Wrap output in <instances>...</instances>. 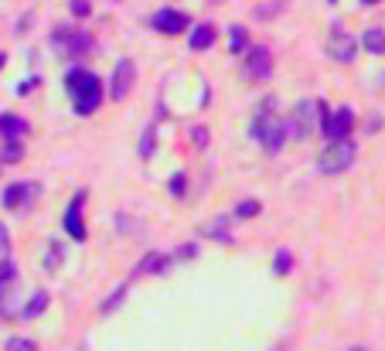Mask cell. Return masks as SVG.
I'll return each instance as SVG.
<instances>
[{
  "mask_svg": "<svg viewBox=\"0 0 385 351\" xmlns=\"http://www.w3.org/2000/svg\"><path fill=\"white\" fill-rule=\"evenodd\" d=\"M65 89L72 96V110H76L78 117L96 113L99 103H103V82H99V76H92L85 69H72L69 78H65Z\"/></svg>",
  "mask_w": 385,
  "mask_h": 351,
  "instance_id": "6da1fadb",
  "label": "cell"
},
{
  "mask_svg": "<svg viewBox=\"0 0 385 351\" xmlns=\"http://www.w3.org/2000/svg\"><path fill=\"white\" fill-rule=\"evenodd\" d=\"M354 157H358V147L351 144V140H327V147L317 154V171L320 174H327V178H334V174H345L348 167L354 164Z\"/></svg>",
  "mask_w": 385,
  "mask_h": 351,
  "instance_id": "7a4b0ae2",
  "label": "cell"
},
{
  "mask_svg": "<svg viewBox=\"0 0 385 351\" xmlns=\"http://www.w3.org/2000/svg\"><path fill=\"white\" fill-rule=\"evenodd\" d=\"M314 113H317V103H314V99H300V103L293 106L290 119H286V133L297 137V140H307L310 133L320 126V123L314 119Z\"/></svg>",
  "mask_w": 385,
  "mask_h": 351,
  "instance_id": "3957f363",
  "label": "cell"
},
{
  "mask_svg": "<svg viewBox=\"0 0 385 351\" xmlns=\"http://www.w3.org/2000/svg\"><path fill=\"white\" fill-rule=\"evenodd\" d=\"M51 41H55V51H62L69 58H78V55H85L92 48V38L85 31H76V28H55Z\"/></svg>",
  "mask_w": 385,
  "mask_h": 351,
  "instance_id": "277c9868",
  "label": "cell"
},
{
  "mask_svg": "<svg viewBox=\"0 0 385 351\" xmlns=\"http://www.w3.org/2000/svg\"><path fill=\"white\" fill-rule=\"evenodd\" d=\"M133 82H137V69H133V62H130V58H119V62H116V69H113V78H110V99H113V103H123V99L130 96Z\"/></svg>",
  "mask_w": 385,
  "mask_h": 351,
  "instance_id": "5b68a950",
  "label": "cell"
},
{
  "mask_svg": "<svg viewBox=\"0 0 385 351\" xmlns=\"http://www.w3.org/2000/svg\"><path fill=\"white\" fill-rule=\"evenodd\" d=\"M273 72V55L270 48H249V55H246V69H242V78L246 82H263V78H270Z\"/></svg>",
  "mask_w": 385,
  "mask_h": 351,
  "instance_id": "8992f818",
  "label": "cell"
},
{
  "mask_svg": "<svg viewBox=\"0 0 385 351\" xmlns=\"http://www.w3.org/2000/svg\"><path fill=\"white\" fill-rule=\"evenodd\" d=\"M351 126H354V113H351L348 106H341L338 113H327L324 123H320V130H324L327 140H345V137H351Z\"/></svg>",
  "mask_w": 385,
  "mask_h": 351,
  "instance_id": "52a82bcc",
  "label": "cell"
},
{
  "mask_svg": "<svg viewBox=\"0 0 385 351\" xmlns=\"http://www.w3.org/2000/svg\"><path fill=\"white\" fill-rule=\"evenodd\" d=\"M14 290H17V266L3 259L0 263V317H14V307H10Z\"/></svg>",
  "mask_w": 385,
  "mask_h": 351,
  "instance_id": "ba28073f",
  "label": "cell"
},
{
  "mask_svg": "<svg viewBox=\"0 0 385 351\" xmlns=\"http://www.w3.org/2000/svg\"><path fill=\"white\" fill-rule=\"evenodd\" d=\"M354 51H358V41L351 38V35H345L341 28H334V31H331V41H327V55H331L334 62H351Z\"/></svg>",
  "mask_w": 385,
  "mask_h": 351,
  "instance_id": "9c48e42d",
  "label": "cell"
},
{
  "mask_svg": "<svg viewBox=\"0 0 385 351\" xmlns=\"http://www.w3.org/2000/svg\"><path fill=\"white\" fill-rule=\"evenodd\" d=\"M154 28L160 31V35H181V31L188 28V14L164 7V10H157L154 14Z\"/></svg>",
  "mask_w": 385,
  "mask_h": 351,
  "instance_id": "30bf717a",
  "label": "cell"
},
{
  "mask_svg": "<svg viewBox=\"0 0 385 351\" xmlns=\"http://www.w3.org/2000/svg\"><path fill=\"white\" fill-rule=\"evenodd\" d=\"M28 198H31V185H28V181H17V185H7V188H3L0 205L14 212V208H24V201H28Z\"/></svg>",
  "mask_w": 385,
  "mask_h": 351,
  "instance_id": "8fae6325",
  "label": "cell"
},
{
  "mask_svg": "<svg viewBox=\"0 0 385 351\" xmlns=\"http://www.w3.org/2000/svg\"><path fill=\"white\" fill-rule=\"evenodd\" d=\"M82 191L72 198V205H69V212H65V232L72 235V239H85V225H82Z\"/></svg>",
  "mask_w": 385,
  "mask_h": 351,
  "instance_id": "7c38bea8",
  "label": "cell"
},
{
  "mask_svg": "<svg viewBox=\"0 0 385 351\" xmlns=\"http://www.w3.org/2000/svg\"><path fill=\"white\" fill-rule=\"evenodd\" d=\"M171 259H174V256H167V252H147V256H144V263L137 266V276L164 273V270L171 266Z\"/></svg>",
  "mask_w": 385,
  "mask_h": 351,
  "instance_id": "4fadbf2b",
  "label": "cell"
},
{
  "mask_svg": "<svg viewBox=\"0 0 385 351\" xmlns=\"http://www.w3.org/2000/svg\"><path fill=\"white\" fill-rule=\"evenodd\" d=\"M0 133H3L7 140H21V137L28 133V123L21 117H14V113H3V117H0Z\"/></svg>",
  "mask_w": 385,
  "mask_h": 351,
  "instance_id": "5bb4252c",
  "label": "cell"
},
{
  "mask_svg": "<svg viewBox=\"0 0 385 351\" xmlns=\"http://www.w3.org/2000/svg\"><path fill=\"white\" fill-rule=\"evenodd\" d=\"M201 232L208 235V239H219V242H232V232H229V219L225 215H219V219H212Z\"/></svg>",
  "mask_w": 385,
  "mask_h": 351,
  "instance_id": "9a60e30c",
  "label": "cell"
},
{
  "mask_svg": "<svg viewBox=\"0 0 385 351\" xmlns=\"http://www.w3.org/2000/svg\"><path fill=\"white\" fill-rule=\"evenodd\" d=\"M212 41H215V28H212V24H198L191 31V41H188V44H191L194 51H205V48H212Z\"/></svg>",
  "mask_w": 385,
  "mask_h": 351,
  "instance_id": "2e32d148",
  "label": "cell"
},
{
  "mask_svg": "<svg viewBox=\"0 0 385 351\" xmlns=\"http://www.w3.org/2000/svg\"><path fill=\"white\" fill-rule=\"evenodd\" d=\"M361 44H365V51H372V55H385V31L382 28H368V31L361 35Z\"/></svg>",
  "mask_w": 385,
  "mask_h": 351,
  "instance_id": "e0dca14e",
  "label": "cell"
},
{
  "mask_svg": "<svg viewBox=\"0 0 385 351\" xmlns=\"http://www.w3.org/2000/svg\"><path fill=\"white\" fill-rule=\"evenodd\" d=\"M44 311H48V293H44V290H38V293H35V297L24 304L21 317H28V320H31V317H41Z\"/></svg>",
  "mask_w": 385,
  "mask_h": 351,
  "instance_id": "ac0fdd59",
  "label": "cell"
},
{
  "mask_svg": "<svg viewBox=\"0 0 385 351\" xmlns=\"http://www.w3.org/2000/svg\"><path fill=\"white\" fill-rule=\"evenodd\" d=\"M229 38H232V41H229L232 51H246V48H249V41H246L249 35H246V28H242V24H235V28H232Z\"/></svg>",
  "mask_w": 385,
  "mask_h": 351,
  "instance_id": "d6986e66",
  "label": "cell"
},
{
  "mask_svg": "<svg viewBox=\"0 0 385 351\" xmlns=\"http://www.w3.org/2000/svg\"><path fill=\"white\" fill-rule=\"evenodd\" d=\"M0 157H3L7 164H17V160L24 157V151H21V140H7V147L0 151Z\"/></svg>",
  "mask_w": 385,
  "mask_h": 351,
  "instance_id": "ffe728a7",
  "label": "cell"
},
{
  "mask_svg": "<svg viewBox=\"0 0 385 351\" xmlns=\"http://www.w3.org/2000/svg\"><path fill=\"white\" fill-rule=\"evenodd\" d=\"M273 270H276V273H290V270H293V256H290L286 249H280V252H276V263H273Z\"/></svg>",
  "mask_w": 385,
  "mask_h": 351,
  "instance_id": "44dd1931",
  "label": "cell"
},
{
  "mask_svg": "<svg viewBox=\"0 0 385 351\" xmlns=\"http://www.w3.org/2000/svg\"><path fill=\"white\" fill-rule=\"evenodd\" d=\"M235 215H239V219H256V215H259V201H239Z\"/></svg>",
  "mask_w": 385,
  "mask_h": 351,
  "instance_id": "7402d4cb",
  "label": "cell"
},
{
  "mask_svg": "<svg viewBox=\"0 0 385 351\" xmlns=\"http://www.w3.org/2000/svg\"><path fill=\"white\" fill-rule=\"evenodd\" d=\"M3 351H38V345H35L31 338H10Z\"/></svg>",
  "mask_w": 385,
  "mask_h": 351,
  "instance_id": "603a6c76",
  "label": "cell"
},
{
  "mask_svg": "<svg viewBox=\"0 0 385 351\" xmlns=\"http://www.w3.org/2000/svg\"><path fill=\"white\" fill-rule=\"evenodd\" d=\"M140 154H144V157L154 154V123L147 126V133H144V140H140Z\"/></svg>",
  "mask_w": 385,
  "mask_h": 351,
  "instance_id": "cb8c5ba5",
  "label": "cell"
},
{
  "mask_svg": "<svg viewBox=\"0 0 385 351\" xmlns=\"http://www.w3.org/2000/svg\"><path fill=\"white\" fill-rule=\"evenodd\" d=\"M69 7H72L76 17H89V14H92V3H89V0H72Z\"/></svg>",
  "mask_w": 385,
  "mask_h": 351,
  "instance_id": "d4e9b609",
  "label": "cell"
},
{
  "mask_svg": "<svg viewBox=\"0 0 385 351\" xmlns=\"http://www.w3.org/2000/svg\"><path fill=\"white\" fill-rule=\"evenodd\" d=\"M3 259H10V235L0 225V263H3Z\"/></svg>",
  "mask_w": 385,
  "mask_h": 351,
  "instance_id": "484cf974",
  "label": "cell"
},
{
  "mask_svg": "<svg viewBox=\"0 0 385 351\" xmlns=\"http://www.w3.org/2000/svg\"><path fill=\"white\" fill-rule=\"evenodd\" d=\"M58 263H62V246H51V249H48V259H44V266H48V270H55Z\"/></svg>",
  "mask_w": 385,
  "mask_h": 351,
  "instance_id": "4316f807",
  "label": "cell"
},
{
  "mask_svg": "<svg viewBox=\"0 0 385 351\" xmlns=\"http://www.w3.org/2000/svg\"><path fill=\"white\" fill-rule=\"evenodd\" d=\"M188 256H198V246H194V242H188V246L178 249V259H188Z\"/></svg>",
  "mask_w": 385,
  "mask_h": 351,
  "instance_id": "83f0119b",
  "label": "cell"
},
{
  "mask_svg": "<svg viewBox=\"0 0 385 351\" xmlns=\"http://www.w3.org/2000/svg\"><path fill=\"white\" fill-rule=\"evenodd\" d=\"M171 191H174V195H185V174H174V181H171Z\"/></svg>",
  "mask_w": 385,
  "mask_h": 351,
  "instance_id": "f1b7e54d",
  "label": "cell"
},
{
  "mask_svg": "<svg viewBox=\"0 0 385 351\" xmlns=\"http://www.w3.org/2000/svg\"><path fill=\"white\" fill-rule=\"evenodd\" d=\"M191 137H194V140H198V144H201V147H205V144H208V133H205V130H194Z\"/></svg>",
  "mask_w": 385,
  "mask_h": 351,
  "instance_id": "f546056e",
  "label": "cell"
},
{
  "mask_svg": "<svg viewBox=\"0 0 385 351\" xmlns=\"http://www.w3.org/2000/svg\"><path fill=\"white\" fill-rule=\"evenodd\" d=\"M361 3H379V0H361Z\"/></svg>",
  "mask_w": 385,
  "mask_h": 351,
  "instance_id": "4dcf8cb0",
  "label": "cell"
},
{
  "mask_svg": "<svg viewBox=\"0 0 385 351\" xmlns=\"http://www.w3.org/2000/svg\"><path fill=\"white\" fill-rule=\"evenodd\" d=\"M348 351H368V348H348Z\"/></svg>",
  "mask_w": 385,
  "mask_h": 351,
  "instance_id": "1f68e13d",
  "label": "cell"
},
{
  "mask_svg": "<svg viewBox=\"0 0 385 351\" xmlns=\"http://www.w3.org/2000/svg\"><path fill=\"white\" fill-rule=\"evenodd\" d=\"M327 3H334V0H327Z\"/></svg>",
  "mask_w": 385,
  "mask_h": 351,
  "instance_id": "d6a6232c",
  "label": "cell"
}]
</instances>
